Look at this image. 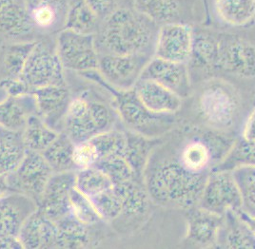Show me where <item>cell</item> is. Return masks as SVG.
<instances>
[{"mask_svg": "<svg viewBox=\"0 0 255 249\" xmlns=\"http://www.w3.org/2000/svg\"><path fill=\"white\" fill-rule=\"evenodd\" d=\"M209 173L187 169L177 158L163 162L149 160L143 173L150 201L164 206L191 209L197 206Z\"/></svg>", "mask_w": 255, "mask_h": 249, "instance_id": "obj_1", "label": "cell"}, {"mask_svg": "<svg viewBox=\"0 0 255 249\" xmlns=\"http://www.w3.org/2000/svg\"><path fill=\"white\" fill-rule=\"evenodd\" d=\"M155 22L134 7L119 6L99 25L96 35L99 54H148L154 47Z\"/></svg>", "mask_w": 255, "mask_h": 249, "instance_id": "obj_2", "label": "cell"}, {"mask_svg": "<svg viewBox=\"0 0 255 249\" xmlns=\"http://www.w3.org/2000/svg\"><path fill=\"white\" fill-rule=\"evenodd\" d=\"M81 76L99 84L112 93L115 97L119 117L129 131L152 139L173 127L174 118L172 114L151 112L143 105L133 88L121 90L112 87L104 81L97 71L84 73Z\"/></svg>", "mask_w": 255, "mask_h": 249, "instance_id": "obj_3", "label": "cell"}, {"mask_svg": "<svg viewBox=\"0 0 255 249\" xmlns=\"http://www.w3.org/2000/svg\"><path fill=\"white\" fill-rule=\"evenodd\" d=\"M239 108V99L234 88L220 81L204 87L198 100L200 116L214 130L231 128L238 116Z\"/></svg>", "mask_w": 255, "mask_h": 249, "instance_id": "obj_4", "label": "cell"}, {"mask_svg": "<svg viewBox=\"0 0 255 249\" xmlns=\"http://www.w3.org/2000/svg\"><path fill=\"white\" fill-rule=\"evenodd\" d=\"M56 52L64 70L81 75L98 69L99 52L96 34H83L63 29L57 37Z\"/></svg>", "mask_w": 255, "mask_h": 249, "instance_id": "obj_5", "label": "cell"}, {"mask_svg": "<svg viewBox=\"0 0 255 249\" xmlns=\"http://www.w3.org/2000/svg\"><path fill=\"white\" fill-rule=\"evenodd\" d=\"M53 173L42 153L27 151L19 166L7 175V179L11 192L28 196L38 206L43 191Z\"/></svg>", "mask_w": 255, "mask_h": 249, "instance_id": "obj_6", "label": "cell"}, {"mask_svg": "<svg viewBox=\"0 0 255 249\" xmlns=\"http://www.w3.org/2000/svg\"><path fill=\"white\" fill-rule=\"evenodd\" d=\"M20 77L32 91L39 87L66 85L63 66L56 50L44 42H36Z\"/></svg>", "mask_w": 255, "mask_h": 249, "instance_id": "obj_7", "label": "cell"}, {"mask_svg": "<svg viewBox=\"0 0 255 249\" xmlns=\"http://www.w3.org/2000/svg\"><path fill=\"white\" fill-rule=\"evenodd\" d=\"M197 206L219 215L242 208V197L233 171L216 170L210 174Z\"/></svg>", "mask_w": 255, "mask_h": 249, "instance_id": "obj_8", "label": "cell"}, {"mask_svg": "<svg viewBox=\"0 0 255 249\" xmlns=\"http://www.w3.org/2000/svg\"><path fill=\"white\" fill-rule=\"evenodd\" d=\"M149 60L148 54H99L97 72L110 86L128 90L135 86Z\"/></svg>", "mask_w": 255, "mask_h": 249, "instance_id": "obj_9", "label": "cell"}, {"mask_svg": "<svg viewBox=\"0 0 255 249\" xmlns=\"http://www.w3.org/2000/svg\"><path fill=\"white\" fill-rule=\"evenodd\" d=\"M191 27L180 22L165 23L157 32L154 45L155 56L172 62L188 64L193 45Z\"/></svg>", "mask_w": 255, "mask_h": 249, "instance_id": "obj_10", "label": "cell"}, {"mask_svg": "<svg viewBox=\"0 0 255 249\" xmlns=\"http://www.w3.org/2000/svg\"><path fill=\"white\" fill-rule=\"evenodd\" d=\"M219 70L242 78L255 77V46L234 35L219 36Z\"/></svg>", "mask_w": 255, "mask_h": 249, "instance_id": "obj_11", "label": "cell"}, {"mask_svg": "<svg viewBox=\"0 0 255 249\" xmlns=\"http://www.w3.org/2000/svg\"><path fill=\"white\" fill-rule=\"evenodd\" d=\"M75 171L53 173L46 185L38 209L54 223L71 215L70 193L75 184Z\"/></svg>", "mask_w": 255, "mask_h": 249, "instance_id": "obj_12", "label": "cell"}, {"mask_svg": "<svg viewBox=\"0 0 255 249\" xmlns=\"http://www.w3.org/2000/svg\"><path fill=\"white\" fill-rule=\"evenodd\" d=\"M139 79L152 80L182 98L188 96L191 89L188 64L164 60L156 56L149 59Z\"/></svg>", "mask_w": 255, "mask_h": 249, "instance_id": "obj_13", "label": "cell"}, {"mask_svg": "<svg viewBox=\"0 0 255 249\" xmlns=\"http://www.w3.org/2000/svg\"><path fill=\"white\" fill-rule=\"evenodd\" d=\"M32 94L37 115L54 130H62L64 117L72 100L67 86L39 87L33 89Z\"/></svg>", "mask_w": 255, "mask_h": 249, "instance_id": "obj_14", "label": "cell"}, {"mask_svg": "<svg viewBox=\"0 0 255 249\" xmlns=\"http://www.w3.org/2000/svg\"><path fill=\"white\" fill-rule=\"evenodd\" d=\"M62 131L75 144L88 141L101 133L94 117L90 99L77 96L71 100L64 117Z\"/></svg>", "mask_w": 255, "mask_h": 249, "instance_id": "obj_15", "label": "cell"}, {"mask_svg": "<svg viewBox=\"0 0 255 249\" xmlns=\"http://www.w3.org/2000/svg\"><path fill=\"white\" fill-rule=\"evenodd\" d=\"M37 204L21 193L10 192L0 198V235H19L29 216L37 209Z\"/></svg>", "mask_w": 255, "mask_h": 249, "instance_id": "obj_16", "label": "cell"}, {"mask_svg": "<svg viewBox=\"0 0 255 249\" xmlns=\"http://www.w3.org/2000/svg\"><path fill=\"white\" fill-rule=\"evenodd\" d=\"M133 89L143 105L153 113L173 114L182 106L183 98L152 80L139 79Z\"/></svg>", "mask_w": 255, "mask_h": 249, "instance_id": "obj_17", "label": "cell"}, {"mask_svg": "<svg viewBox=\"0 0 255 249\" xmlns=\"http://www.w3.org/2000/svg\"><path fill=\"white\" fill-rule=\"evenodd\" d=\"M56 224L37 209L24 223L18 237L27 249H56Z\"/></svg>", "mask_w": 255, "mask_h": 249, "instance_id": "obj_18", "label": "cell"}, {"mask_svg": "<svg viewBox=\"0 0 255 249\" xmlns=\"http://www.w3.org/2000/svg\"><path fill=\"white\" fill-rule=\"evenodd\" d=\"M225 224V215H219L197 207L193 209L188 220L189 241L201 247L217 244Z\"/></svg>", "mask_w": 255, "mask_h": 249, "instance_id": "obj_19", "label": "cell"}, {"mask_svg": "<svg viewBox=\"0 0 255 249\" xmlns=\"http://www.w3.org/2000/svg\"><path fill=\"white\" fill-rule=\"evenodd\" d=\"M34 25L23 1L0 0V33L17 39L33 32Z\"/></svg>", "mask_w": 255, "mask_h": 249, "instance_id": "obj_20", "label": "cell"}, {"mask_svg": "<svg viewBox=\"0 0 255 249\" xmlns=\"http://www.w3.org/2000/svg\"><path fill=\"white\" fill-rule=\"evenodd\" d=\"M36 114V105L32 93L23 96H7L0 101V128L21 132L30 117Z\"/></svg>", "mask_w": 255, "mask_h": 249, "instance_id": "obj_21", "label": "cell"}, {"mask_svg": "<svg viewBox=\"0 0 255 249\" xmlns=\"http://www.w3.org/2000/svg\"><path fill=\"white\" fill-rule=\"evenodd\" d=\"M114 189L120 200L122 208L121 214L117 220L137 218L147 213L150 198L142 181L133 179L114 184Z\"/></svg>", "mask_w": 255, "mask_h": 249, "instance_id": "obj_22", "label": "cell"}, {"mask_svg": "<svg viewBox=\"0 0 255 249\" xmlns=\"http://www.w3.org/2000/svg\"><path fill=\"white\" fill-rule=\"evenodd\" d=\"M34 28L50 30L59 22L64 25L70 0H22Z\"/></svg>", "mask_w": 255, "mask_h": 249, "instance_id": "obj_23", "label": "cell"}, {"mask_svg": "<svg viewBox=\"0 0 255 249\" xmlns=\"http://www.w3.org/2000/svg\"><path fill=\"white\" fill-rule=\"evenodd\" d=\"M99 19L86 0H70L64 29L83 34H96L99 29Z\"/></svg>", "mask_w": 255, "mask_h": 249, "instance_id": "obj_24", "label": "cell"}, {"mask_svg": "<svg viewBox=\"0 0 255 249\" xmlns=\"http://www.w3.org/2000/svg\"><path fill=\"white\" fill-rule=\"evenodd\" d=\"M55 224L56 249H87L91 246L92 236L89 226L80 223L75 217L69 215Z\"/></svg>", "mask_w": 255, "mask_h": 249, "instance_id": "obj_25", "label": "cell"}, {"mask_svg": "<svg viewBox=\"0 0 255 249\" xmlns=\"http://www.w3.org/2000/svg\"><path fill=\"white\" fill-rule=\"evenodd\" d=\"M219 35L213 33H199L193 34L192 53L190 62L206 72L218 71Z\"/></svg>", "mask_w": 255, "mask_h": 249, "instance_id": "obj_26", "label": "cell"}, {"mask_svg": "<svg viewBox=\"0 0 255 249\" xmlns=\"http://www.w3.org/2000/svg\"><path fill=\"white\" fill-rule=\"evenodd\" d=\"M75 146L67 133L60 131L52 144L42 152L45 160L54 173L76 170L74 163Z\"/></svg>", "mask_w": 255, "mask_h": 249, "instance_id": "obj_27", "label": "cell"}, {"mask_svg": "<svg viewBox=\"0 0 255 249\" xmlns=\"http://www.w3.org/2000/svg\"><path fill=\"white\" fill-rule=\"evenodd\" d=\"M21 132L0 128V175H9L21 164L26 154Z\"/></svg>", "mask_w": 255, "mask_h": 249, "instance_id": "obj_28", "label": "cell"}, {"mask_svg": "<svg viewBox=\"0 0 255 249\" xmlns=\"http://www.w3.org/2000/svg\"><path fill=\"white\" fill-rule=\"evenodd\" d=\"M152 149L151 138L129 130L126 131V144L122 156L127 160L140 181L143 179V173L149 162Z\"/></svg>", "mask_w": 255, "mask_h": 249, "instance_id": "obj_29", "label": "cell"}, {"mask_svg": "<svg viewBox=\"0 0 255 249\" xmlns=\"http://www.w3.org/2000/svg\"><path fill=\"white\" fill-rule=\"evenodd\" d=\"M36 41L7 45L0 55V79L19 78Z\"/></svg>", "mask_w": 255, "mask_h": 249, "instance_id": "obj_30", "label": "cell"}, {"mask_svg": "<svg viewBox=\"0 0 255 249\" xmlns=\"http://www.w3.org/2000/svg\"><path fill=\"white\" fill-rule=\"evenodd\" d=\"M59 132L45 123L36 113L30 117L22 130V142L26 151L42 153Z\"/></svg>", "mask_w": 255, "mask_h": 249, "instance_id": "obj_31", "label": "cell"}, {"mask_svg": "<svg viewBox=\"0 0 255 249\" xmlns=\"http://www.w3.org/2000/svg\"><path fill=\"white\" fill-rule=\"evenodd\" d=\"M224 245L228 249H255V234L235 211L225 215Z\"/></svg>", "mask_w": 255, "mask_h": 249, "instance_id": "obj_32", "label": "cell"}, {"mask_svg": "<svg viewBox=\"0 0 255 249\" xmlns=\"http://www.w3.org/2000/svg\"><path fill=\"white\" fill-rule=\"evenodd\" d=\"M219 17L229 25L241 27L255 16V0H214Z\"/></svg>", "mask_w": 255, "mask_h": 249, "instance_id": "obj_33", "label": "cell"}, {"mask_svg": "<svg viewBox=\"0 0 255 249\" xmlns=\"http://www.w3.org/2000/svg\"><path fill=\"white\" fill-rule=\"evenodd\" d=\"M133 7L155 23L176 22L180 13L179 0H131Z\"/></svg>", "mask_w": 255, "mask_h": 249, "instance_id": "obj_34", "label": "cell"}, {"mask_svg": "<svg viewBox=\"0 0 255 249\" xmlns=\"http://www.w3.org/2000/svg\"><path fill=\"white\" fill-rule=\"evenodd\" d=\"M243 166H255V140H247L242 137L240 140L234 142L230 152L213 171H233Z\"/></svg>", "mask_w": 255, "mask_h": 249, "instance_id": "obj_35", "label": "cell"}, {"mask_svg": "<svg viewBox=\"0 0 255 249\" xmlns=\"http://www.w3.org/2000/svg\"><path fill=\"white\" fill-rule=\"evenodd\" d=\"M75 186L89 198H94L114 186L111 179L96 166L77 170Z\"/></svg>", "mask_w": 255, "mask_h": 249, "instance_id": "obj_36", "label": "cell"}, {"mask_svg": "<svg viewBox=\"0 0 255 249\" xmlns=\"http://www.w3.org/2000/svg\"><path fill=\"white\" fill-rule=\"evenodd\" d=\"M71 215L86 226L92 227L101 221L91 198L80 192L75 186L70 193Z\"/></svg>", "mask_w": 255, "mask_h": 249, "instance_id": "obj_37", "label": "cell"}, {"mask_svg": "<svg viewBox=\"0 0 255 249\" xmlns=\"http://www.w3.org/2000/svg\"><path fill=\"white\" fill-rule=\"evenodd\" d=\"M242 197V210L255 217V166H243L233 170Z\"/></svg>", "mask_w": 255, "mask_h": 249, "instance_id": "obj_38", "label": "cell"}, {"mask_svg": "<svg viewBox=\"0 0 255 249\" xmlns=\"http://www.w3.org/2000/svg\"><path fill=\"white\" fill-rule=\"evenodd\" d=\"M95 145L100 160L113 156L122 155L126 144V131L110 130L98 133L90 139Z\"/></svg>", "mask_w": 255, "mask_h": 249, "instance_id": "obj_39", "label": "cell"}, {"mask_svg": "<svg viewBox=\"0 0 255 249\" xmlns=\"http://www.w3.org/2000/svg\"><path fill=\"white\" fill-rule=\"evenodd\" d=\"M96 166L106 174L114 184L137 179L133 169L122 155H113L104 158L97 163Z\"/></svg>", "mask_w": 255, "mask_h": 249, "instance_id": "obj_40", "label": "cell"}, {"mask_svg": "<svg viewBox=\"0 0 255 249\" xmlns=\"http://www.w3.org/2000/svg\"><path fill=\"white\" fill-rule=\"evenodd\" d=\"M101 221L115 222L121 214V203L114 186L91 199Z\"/></svg>", "mask_w": 255, "mask_h": 249, "instance_id": "obj_41", "label": "cell"}, {"mask_svg": "<svg viewBox=\"0 0 255 249\" xmlns=\"http://www.w3.org/2000/svg\"><path fill=\"white\" fill-rule=\"evenodd\" d=\"M99 161V154L91 140L75 144L74 163L76 170L95 166Z\"/></svg>", "mask_w": 255, "mask_h": 249, "instance_id": "obj_42", "label": "cell"}, {"mask_svg": "<svg viewBox=\"0 0 255 249\" xmlns=\"http://www.w3.org/2000/svg\"><path fill=\"white\" fill-rule=\"evenodd\" d=\"M0 87L8 96L17 97L32 93L31 88L19 78H2L0 79Z\"/></svg>", "mask_w": 255, "mask_h": 249, "instance_id": "obj_43", "label": "cell"}, {"mask_svg": "<svg viewBox=\"0 0 255 249\" xmlns=\"http://www.w3.org/2000/svg\"><path fill=\"white\" fill-rule=\"evenodd\" d=\"M100 19H104L120 6V0H86Z\"/></svg>", "mask_w": 255, "mask_h": 249, "instance_id": "obj_44", "label": "cell"}, {"mask_svg": "<svg viewBox=\"0 0 255 249\" xmlns=\"http://www.w3.org/2000/svg\"><path fill=\"white\" fill-rule=\"evenodd\" d=\"M21 241L16 235L1 234L0 235V249H21Z\"/></svg>", "mask_w": 255, "mask_h": 249, "instance_id": "obj_45", "label": "cell"}, {"mask_svg": "<svg viewBox=\"0 0 255 249\" xmlns=\"http://www.w3.org/2000/svg\"><path fill=\"white\" fill-rule=\"evenodd\" d=\"M242 137L247 140H255V108L245 123Z\"/></svg>", "mask_w": 255, "mask_h": 249, "instance_id": "obj_46", "label": "cell"}, {"mask_svg": "<svg viewBox=\"0 0 255 249\" xmlns=\"http://www.w3.org/2000/svg\"><path fill=\"white\" fill-rule=\"evenodd\" d=\"M235 212L240 216V218L250 227V228L254 231V233L255 234V217L247 214L242 209L236 210Z\"/></svg>", "mask_w": 255, "mask_h": 249, "instance_id": "obj_47", "label": "cell"}, {"mask_svg": "<svg viewBox=\"0 0 255 249\" xmlns=\"http://www.w3.org/2000/svg\"><path fill=\"white\" fill-rule=\"evenodd\" d=\"M11 190L8 184L7 175H0V198L9 194Z\"/></svg>", "mask_w": 255, "mask_h": 249, "instance_id": "obj_48", "label": "cell"}]
</instances>
